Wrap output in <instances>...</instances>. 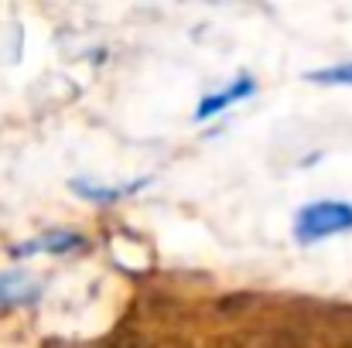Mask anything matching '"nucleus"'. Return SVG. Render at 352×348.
Here are the masks:
<instances>
[{
    "label": "nucleus",
    "instance_id": "2",
    "mask_svg": "<svg viewBox=\"0 0 352 348\" xmlns=\"http://www.w3.org/2000/svg\"><path fill=\"white\" fill-rule=\"evenodd\" d=\"M86 246V235L76 229H48L28 242H17L10 249V256L17 259H31V256H69V253H79Z\"/></svg>",
    "mask_w": 352,
    "mask_h": 348
},
{
    "label": "nucleus",
    "instance_id": "3",
    "mask_svg": "<svg viewBox=\"0 0 352 348\" xmlns=\"http://www.w3.org/2000/svg\"><path fill=\"white\" fill-rule=\"evenodd\" d=\"M151 185V178H130L126 185H103V181H93V178H72L69 188L76 192V198L89 202V205H117L123 198L144 192Z\"/></svg>",
    "mask_w": 352,
    "mask_h": 348
},
{
    "label": "nucleus",
    "instance_id": "5",
    "mask_svg": "<svg viewBox=\"0 0 352 348\" xmlns=\"http://www.w3.org/2000/svg\"><path fill=\"white\" fill-rule=\"evenodd\" d=\"M256 93V82H253V76H239L233 82H226L223 89H216V93H209V96H202V103L195 106V123H209V119H216V116H223L230 106L236 103H243V100H250Z\"/></svg>",
    "mask_w": 352,
    "mask_h": 348
},
{
    "label": "nucleus",
    "instance_id": "1",
    "mask_svg": "<svg viewBox=\"0 0 352 348\" xmlns=\"http://www.w3.org/2000/svg\"><path fill=\"white\" fill-rule=\"evenodd\" d=\"M346 232H352V205L339 198L308 202L294 212V222H291V235L298 246H315V242H325Z\"/></svg>",
    "mask_w": 352,
    "mask_h": 348
},
{
    "label": "nucleus",
    "instance_id": "6",
    "mask_svg": "<svg viewBox=\"0 0 352 348\" xmlns=\"http://www.w3.org/2000/svg\"><path fill=\"white\" fill-rule=\"evenodd\" d=\"M308 82H318V86H352V62L315 69V72H308Z\"/></svg>",
    "mask_w": 352,
    "mask_h": 348
},
{
    "label": "nucleus",
    "instance_id": "4",
    "mask_svg": "<svg viewBox=\"0 0 352 348\" xmlns=\"http://www.w3.org/2000/svg\"><path fill=\"white\" fill-rule=\"evenodd\" d=\"M41 294H45V283L31 277L28 270H0V308L3 311L31 308L41 301Z\"/></svg>",
    "mask_w": 352,
    "mask_h": 348
}]
</instances>
